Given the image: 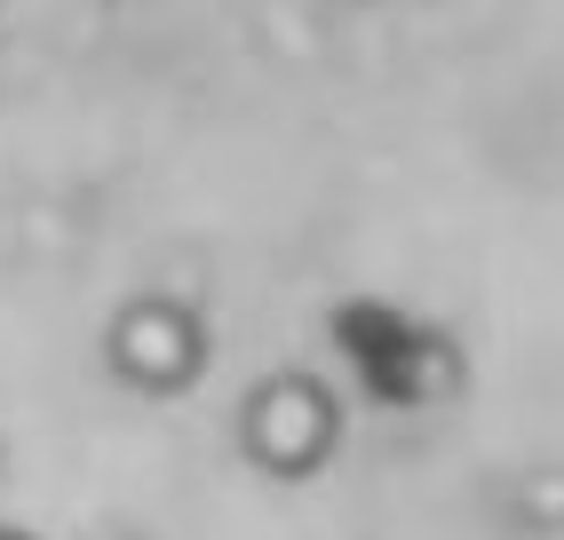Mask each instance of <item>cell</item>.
<instances>
[{"label":"cell","mask_w":564,"mask_h":540,"mask_svg":"<svg viewBox=\"0 0 564 540\" xmlns=\"http://www.w3.org/2000/svg\"><path fill=\"white\" fill-rule=\"evenodd\" d=\"M0 540H41V532H24V525H0Z\"/></svg>","instance_id":"cell-3"},{"label":"cell","mask_w":564,"mask_h":540,"mask_svg":"<svg viewBox=\"0 0 564 540\" xmlns=\"http://www.w3.org/2000/svg\"><path fill=\"white\" fill-rule=\"evenodd\" d=\"M334 445H343V398H334L318 374L279 366L239 398V453L262 477L303 485V477H318L334 461Z\"/></svg>","instance_id":"cell-1"},{"label":"cell","mask_w":564,"mask_h":540,"mask_svg":"<svg viewBox=\"0 0 564 540\" xmlns=\"http://www.w3.org/2000/svg\"><path fill=\"white\" fill-rule=\"evenodd\" d=\"M104 366L128 381L135 398H183L207 374V326L192 302L175 294H135L104 326Z\"/></svg>","instance_id":"cell-2"}]
</instances>
